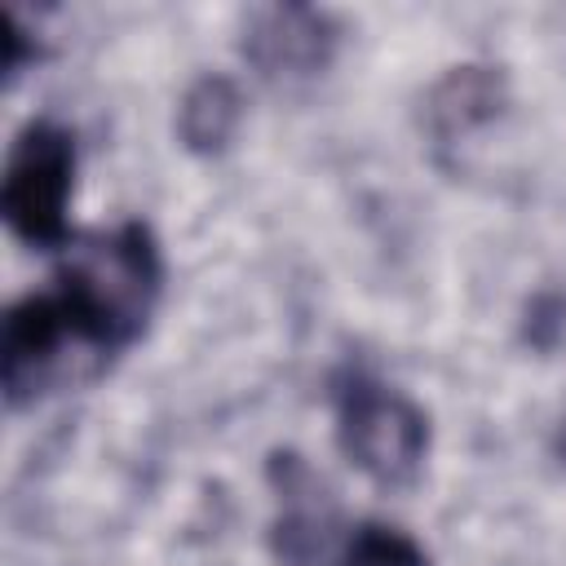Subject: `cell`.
<instances>
[{
	"label": "cell",
	"mask_w": 566,
	"mask_h": 566,
	"mask_svg": "<svg viewBox=\"0 0 566 566\" xmlns=\"http://www.w3.org/2000/svg\"><path fill=\"white\" fill-rule=\"evenodd\" d=\"M44 292L66 327L80 380L106 371L155 318L164 292V252L155 230L128 217L119 226L75 234L62 248L53 287Z\"/></svg>",
	"instance_id": "1"
},
{
	"label": "cell",
	"mask_w": 566,
	"mask_h": 566,
	"mask_svg": "<svg viewBox=\"0 0 566 566\" xmlns=\"http://www.w3.org/2000/svg\"><path fill=\"white\" fill-rule=\"evenodd\" d=\"M332 416L340 455L380 491H407L429 460V416L398 385L349 367L332 380Z\"/></svg>",
	"instance_id": "2"
},
{
	"label": "cell",
	"mask_w": 566,
	"mask_h": 566,
	"mask_svg": "<svg viewBox=\"0 0 566 566\" xmlns=\"http://www.w3.org/2000/svg\"><path fill=\"white\" fill-rule=\"evenodd\" d=\"M75 199V133L57 119H27L4 155L0 217L13 239L40 252H62L71 234Z\"/></svg>",
	"instance_id": "3"
},
{
	"label": "cell",
	"mask_w": 566,
	"mask_h": 566,
	"mask_svg": "<svg viewBox=\"0 0 566 566\" xmlns=\"http://www.w3.org/2000/svg\"><path fill=\"white\" fill-rule=\"evenodd\" d=\"M239 49L265 84L292 88L318 80L336 62L340 27L314 4H270L248 18Z\"/></svg>",
	"instance_id": "4"
},
{
	"label": "cell",
	"mask_w": 566,
	"mask_h": 566,
	"mask_svg": "<svg viewBox=\"0 0 566 566\" xmlns=\"http://www.w3.org/2000/svg\"><path fill=\"white\" fill-rule=\"evenodd\" d=\"M509 106V80L495 66L464 62L442 71V80L424 97V128L433 146H460L473 133L491 128Z\"/></svg>",
	"instance_id": "5"
},
{
	"label": "cell",
	"mask_w": 566,
	"mask_h": 566,
	"mask_svg": "<svg viewBox=\"0 0 566 566\" xmlns=\"http://www.w3.org/2000/svg\"><path fill=\"white\" fill-rule=\"evenodd\" d=\"M270 482L279 491L274 557L287 562V566H310L314 553H323V535H327V522H332V500L296 451H274L270 455Z\"/></svg>",
	"instance_id": "6"
},
{
	"label": "cell",
	"mask_w": 566,
	"mask_h": 566,
	"mask_svg": "<svg viewBox=\"0 0 566 566\" xmlns=\"http://www.w3.org/2000/svg\"><path fill=\"white\" fill-rule=\"evenodd\" d=\"M239 124H243V88L226 71H203L199 80L186 84L172 133L186 155L217 159L239 137Z\"/></svg>",
	"instance_id": "7"
},
{
	"label": "cell",
	"mask_w": 566,
	"mask_h": 566,
	"mask_svg": "<svg viewBox=\"0 0 566 566\" xmlns=\"http://www.w3.org/2000/svg\"><path fill=\"white\" fill-rule=\"evenodd\" d=\"M336 566H429V557L407 531L380 526V522H363L349 535V544H345Z\"/></svg>",
	"instance_id": "8"
},
{
	"label": "cell",
	"mask_w": 566,
	"mask_h": 566,
	"mask_svg": "<svg viewBox=\"0 0 566 566\" xmlns=\"http://www.w3.org/2000/svg\"><path fill=\"white\" fill-rule=\"evenodd\" d=\"M0 44H4V62H0V71H4V84H13L35 57H40V44H35V35L13 18V13H4L0 18Z\"/></svg>",
	"instance_id": "9"
},
{
	"label": "cell",
	"mask_w": 566,
	"mask_h": 566,
	"mask_svg": "<svg viewBox=\"0 0 566 566\" xmlns=\"http://www.w3.org/2000/svg\"><path fill=\"white\" fill-rule=\"evenodd\" d=\"M557 455L566 460V420H562V433H557Z\"/></svg>",
	"instance_id": "10"
}]
</instances>
